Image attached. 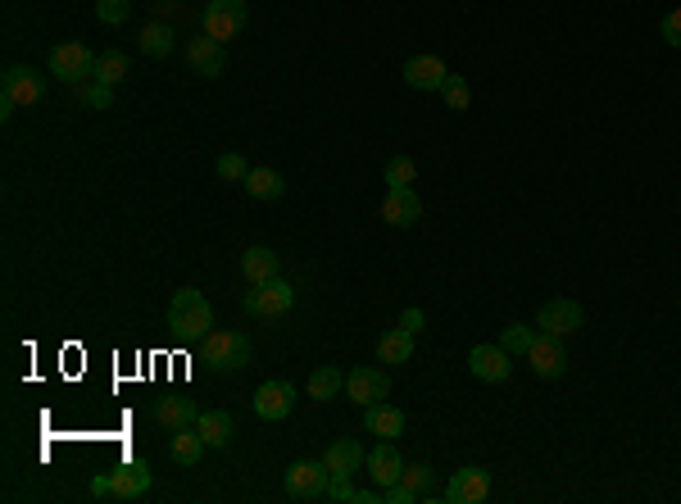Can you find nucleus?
<instances>
[{"instance_id": "5701e85b", "label": "nucleus", "mask_w": 681, "mask_h": 504, "mask_svg": "<svg viewBox=\"0 0 681 504\" xmlns=\"http://www.w3.org/2000/svg\"><path fill=\"white\" fill-rule=\"evenodd\" d=\"M241 273H246L250 287H259V282H268V277H282V259H277L268 246H250L246 255H241Z\"/></svg>"}, {"instance_id": "a878e982", "label": "nucleus", "mask_w": 681, "mask_h": 504, "mask_svg": "<svg viewBox=\"0 0 681 504\" xmlns=\"http://www.w3.org/2000/svg\"><path fill=\"white\" fill-rule=\"evenodd\" d=\"M409 355H414V336H409L405 327H395V332H386L382 341H377V359H382V364H405Z\"/></svg>"}, {"instance_id": "58836bf2", "label": "nucleus", "mask_w": 681, "mask_h": 504, "mask_svg": "<svg viewBox=\"0 0 681 504\" xmlns=\"http://www.w3.org/2000/svg\"><path fill=\"white\" fill-rule=\"evenodd\" d=\"M91 491H96V495H109V473L96 477V482H91Z\"/></svg>"}, {"instance_id": "4468645a", "label": "nucleus", "mask_w": 681, "mask_h": 504, "mask_svg": "<svg viewBox=\"0 0 681 504\" xmlns=\"http://www.w3.org/2000/svg\"><path fill=\"white\" fill-rule=\"evenodd\" d=\"M291 409H296V391H291L287 382H264L255 391V414L264 418V423H282Z\"/></svg>"}, {"instance_id": "cd10ccee", "label": "nucleus", "mask_w": 681, "mask_h": 504, "mask_svg": "<svg viewBox=\"0 0 681 504\" xmlns=\"http://www.w3.org/2000/svg\"><path fill=\"white\" fill-rule=\"evenodd\" d=\"M336 391H346V373H341V368H318V373L309 377V396L314 400H332Z\"/></svg>"}, {"instance_id": "393cba45", "label": "nucleus", "mask_w": 681, "mask_h": 504, "mask_svg": "<svg viewBox=\"0 0 681 504\" xmlns=\"http://www.w3.org/2000/svg\"><path fill=\"white\" fill-rule=\"evenodd\" d=\"M246 196L282 200V196H287V182H282V173H277V168H250V173H246Z\"/></svg>"}, {"instance_id": "1a4fd4ad", "label": "nucleus", "mask_w": 681, "mask_h": 504, "mask_svg": "<svg viewBox=\"0 0 681 504\" xmlns=\"http://www.w3.org/2000/svg\"><path fill=\"white\" fill-rule=\"evenodd\" d=\"M486 495H491V473L477 464L459 468V473L450 477V486H445V500L450 504H482Z\"/></svg>"}, {"instance_id": "dca6fc26", "label": "nucleus", "mask_w": 681, "mask_h": 504, "mask_svg": "<svg viewBox=\"0 0 681 504\" xmlns=\"http://www.w3.org/2000/svg\"><path fill=\"white\" fill-rule=\"evenodd\" d=\"M368 477H373L377 486H395L400 482V473H405V459H400V450H395V441H377L373 450H368Z\"/></svg>"}, {"instance_id": "e433bc0d", "label": "nucleus", "mask_w": 681, "mask_h": 504, "mask_svg": "<svg viewBox=\"0 0 681 504\" xmlns=\"http://www.w3.org/2000/svg\"><path fill=\"white\" fill-rule=\"evenodd\" d=\"M327 500H359V491L350 486V477H332V486H327Z\"/></svg>"}, {"instance_id": "423d86ee", "label": "nucleus", "mask_w": 681, "mask_h": 504, "mask_svg": "<svg viewBox=\"0 0 681 504\" xmlns=\"http://www.w3.org/2000/svg\"><path fill=\"white\" fill-rule=\"evenodd\" d=\"M291 305H296V291H291L282 277H268V282L246 291V314H255V318H282Z\"/></svg>"}, {"instance_id": "7c9ffc66", "label": "nucleus", "mask_w": 681, "mask_h": 504, "mask_svg": "<svg viewBox=\"0 0 681 504\" xmlns=\"http://www.w3.org/2000/svg\"><path fill=\"white\" fill-rule=\"evenodd\" d=\"M78 105H87V109H109V105H114V87H109V82H100V78L82 82V87H78Z\"/></svg>"}, {"instance_id": "f3484780", "label": "nucleus", "mask_w": 681, "mask_h": 504, "mask_svg": "<svg viewBox=\"0 0 681 504\" xmlns=\"http://www.w3.org/2000/svg\"><path fill=\"white\" fill-rule=\"evenodd\" d=\"M536 327L550 336H573L577 327H582V305H577V300H550V305L541 309V318H536Z\"/></svg>"}, {"instance_id": "2f4dec72", "label": "nucleus", "mask_w": 681, "mask_h": 504, "mask_svg": "<svg viewBox=\"0 0 681 504\" xmlns=\"http://www.w3.org/2000/svg\"><path fill=\"white\" fill-rule=\"evenodd\" d=\"M532 341H536V327H527V323H509L504 327V336H500V346L509 350V355H527Z\"/></svg>"}, {"instance_id": "7ed1b4c3", "label": "nucleus", "mask_w": 681, "mask_h": 504, "mask_svg": "<svg viewBox=\"0 0 681 504\" xmlns=\"http://www.w3.org/2000/svg\"><path fill=\"white\" fill-rule=\"evenodd\" d=\"M96 55H91V46H82V41H64V46L50 50V73L60 82H69V87H82V82L96 78Z\"/></svg>"}, {"instance_id": "2eb2a0df", "label": "nucleus", "mask_w": 681, "mask_h": 504, "mask_svg": "<svg viewBox=\"0 0 681 504\" xmlns=\"http://www.w3.org/2000/svg\"><path fill=\"white\" fill-rule=\"evenodd\" d=\"M146 491H150V468L141 464V459H132V464L109 473V500H141Z\"/></svg>"}, {"instance_id": "c756f323", "label": "nucleus", "mask_w": 681, "mask_h": 504, "mask_svg": "<svg viewBox=\"0 0 681 504\" xmlns=\"http://www.w3.org/2000/svg\"><path fill=\"white\" fill-rule=\"evenodd\" d=\"M418 164L409 155H391L386 159V187H414Z\"/></svg>"}, {"instance_id": "9b49d317", "label": "nucleus", "mask_w": 681, "mask_h": 504, "mask_svg": "<svg viewBox=\"0 0 681 504\" xmlns=\"http://www.w3.org/2000/svg\"><path fill=\"white\" fill-rule=\"evenodd\" d=\"M509 350L504 346H473L468 350V368H473L477 382H509V373H514V364H509Z\"/></svg>"}, {"instance_id": "bb28decb", "label": "nucleus", "mask_w": 681, "mask_h": 504, "mask_svg": "<svg viewBox=\"0 0 681 504\" xmlns=\"http://www.w3.org/2000/svg\"><path fill=\"white\" fill-rule=\"evenodd\" d=\"M141 55H150V60H164V55H173V28L168 23H150L146 32L137 37Z\"/></svg>"}, {"instance_id": "ddd939ff", "label": "nucleus", "mask_w": 681, "mask_h": 504, "mask_svg": "<svg viewBox=\"0 0 681 504\" xmlns=\"http://www.w3.org/2000/svg\"><path fill=\"white\" fill-rule=\"evenodd\" d=\"M323 464H327V473H332V477H355L359 468L368 464V450L355 441V436H341V441L327 445Z\"/></svg>"}, {"instance_id": "c85d7f7f", "label": "nucleus", "mask_w": 681, "mask_h": 504, "mask_svg": "<svg viewBox=\"0 0 681 504\" xmlns=\"http://www.w3.org/2000/svg\"><path fill=\"white\" fill-rule=\"evenodd\" d=\"M96 78L109 82V87H119V82L128 78V55H123V50H105L96 64Z\"/></svg>"}, {"instance_id": "6e6552de", "label": "nucleus", "mask_w": 681, "mask_h": 504, "mask_svg": "<svg viewBox=\"0 0 681 504\" xmlns=\"http://www.w3.org/2000/svg\"><path fill=\"white\" fill-rule=\"evenodd\" d=\"M527 364H532V373L545 377V382L563 377V373H568V346H563V336L541 332L532 341V350H527Z\"/></svg>"}, {"instance_id": "39448f33", "label": "nucleus", "mask_w": 681, "mask_h": 504, "mask_svg": "<svg viewBox=\"0 0 681 504\" xmlns=\"http://www.w3.org/2000/svg\"><path fill=\"white\" fill-rule=\"evenodd\" d=\"M282 486H287L291 500H327V486H332V473L327 464H314V459H300L282 473Z\"/></svg>"}, {"instance_id": "c9c22d12", "label": "nucleus", "mask_w": 681, "mask_h": 504, "mask_svg": "<svg viewBox=\"0 0 681 504\" xmlns=\"http://www.w3.org/2000/svg\"><path fill=\"white\" fill-rule=\"evenodd\" d=\"M659 32H663V41H668V46H677V50H681V10H672V14H663V23H659Z\"/></svg>"}, {"instance_id": "6ab92c4d", "label": "nucleus", "mask_w": 681, "mask_h": 504, "mask_svg": "<svg viewBox=\"0 0 681 504\" xmlns=\"http://www.w3.org/2000/svg\"><path fill=\"white\" fill-rule=\"evenodd\" d=\"M364 432L377 436V441H395V436L405 432V414H400L391 400H382V405H368V409H364Z\"/></svg>"}, {"instance_id": "0eeeda50", "label": "nucleus", "mask_w": 681, "mask_h": 504, "mask_svg": "<svg viewBox=\"0 0 681 504\" xmlns=\"http://www.w3.org/2000/svg\"><path fill=\"white\" fill-rule=\"evenodd\" d=\"M205 32L214 41H232L246 32V0H209L205 5Z\"/></svg>"}, {"instance_id": "f8f14e48", "label": "nucleus", "mask_w": 681, "mask_h": 504, "mask_svg": "<svg viewBox=\"0 0 681 504\" xmlns=\"http://www.w3.org/2000/svg\"><path fill=\"white\" fill-rule=\"evenodd\" d=\"M382 218L391 228H414L418 218H423V200H418L414 187H391L382 200Z\"/></svg>"}, {"instance_id": "aec40b11", "label": "nucleus", "mask_w": 681, "mask_h": 504, "mask_svg": "<svg viewBox=\"0 0 681 504\" xmlns=\"http://www.w3.org/2000/svg\"><path fill=\"white\" fill-rule=\"evenodd\" d=\"M205 450H209V445H205V436H200L196 423H191V427H178V432L168 436V455H173V464H178V468H196Z\"/></svg>"}, {"instance_id": "f704fd0d", "label": "nucleus", "mask_w": 681, "mask_h": 504, "mask_svg": "<svg viewBox=\"0 0 681 504\" xmlns=\"http://www.w3.org/2000/svg\"><path fill=\"white\" fill-rule=\"evenodd\" d=\"M246 173L250 168H246V159L241 155H218V178L223 182H246Z\"/></svg>"}, {"instance_id": "72a5a7b5", "label": "nucleus", "mask_w": 681, "mask_h": 504, "mask_svg": "<svg viewBox=\"0 0 681 504\" xmlns=\"http://www.w3.org/2000/svg\"><path fill=\"white\" fill-rule=\"evenodd\" d=\"M441 96H445V109H468L473 91H468V82L459 78V73H450V78H445V87H441Z\"/></svg>"}, {"instance_id": "f257e3e1", "label": "nucleus", "mask_w": 681, "mask_h": 504, "mask_svg": "<svg viewBox=\"0 0 681 504\" xmlns=\"http://www.w3.org/2000/svg\"><path fill=\"white\" fill-rule=\"evenodd\" d=\"M168 327L178 341H205L209 327H214V309L196 287H182L173 296V309H168Z\"/></svg>"}, {"instance_id": "9d476101", "label": "nucleus", "mask_w": 681, "mask_h": 504, "mask_svg": "<svg viewBox=\"0 0 681 504\" xmlns=\"http://www.w3.org/2000/svg\"><path fill=\"white\" fill-rule=\"evenodd\" d=\"M346 396L355 400V405H382L386 396H391V377L382 373V368H355V373L346 377Z\"/></svg>"}, {"instance_id": "4c0bfd02", "label": "nucleus", "mask_w": 681, "mask_h": 504, "mask_svg": "<svg viewBox=\"0 0 681 504\" xmlns=\"http://www.w3.org/2000/svg\"><path fill=\"white\" fill-rule=\"evenodd\" d=\"M423 323H427V318H423V309H405V314H400V327H405L409 336H418V332H423Z\"/></svg>"}, {"instance_id": "a211bd4d", "label": "nucleus", "mask_w": 681, "mask_h": 504, "mask_svg": "<svg viewBox=\"0 0 681 504\" xmlns=\"http://www.w3.org/2000/svg\"><path fill=\"white\" fill-rule=\"evenodd\" d=\"M445 78H450V69H445L441 55H414V60L405 64V82L414 91H441Z\"/></svg>"}, {"instance_id": "473e14b6", "label": "nucleus", "mask_w": 681, "mask_h": 504, "mask_svg": "<svg viewBox=\"0 0 681 504\" xmlns=\"http://www.w3.org/2000/svg\"><path fill=\"white\" fill-rule=\"evenodd\" d=\"M128 14H132V0H96V19L109 23V28L128 23Z\"/></svg>"}, {"instance_id": "b1692460", "label": "nucleus", "mask_w": 681, "mask_h": 504, "mask_svg": "<svg viewBox=\"0 0 681 504\" xmlns=\"http://www.w3.org/2000/svg\"><path fill=\"white\" fill-rule=\"evenodd\" d=\"M196 427H200V436H205L209 450H223V445H232V436H237V423H232V414H223V409L200 414Z\"/></svg>"}, {"instance_id": "4be33fe9", "label": "nucleus", "mask_w": 681, "mask_h": 504, "mask_svg": "<svg viewBox=\"0 0 681 504\" xmlns=\"http://www.w3.org/2000/svg\"><path fill=\"white\" fill-rule=\"evenodd\" d=\"M196 418H200V409H196V400H187V396H164V400H155V423L168 427V432L191 427Z\"/></svg>"}, {"instance_id": "f03ea898", "label": "nucleus", "mask_w": 681, "mask_h": 504, "mask_svg": "<svg viewBox=\"0 0 681 504\" xmlns=\"http://www.w3.org/2000/svg\"><path fill=\"white\" fill-rule=\"evenodd\" d=\"M205 364L214 368V373H237V368L250 364V336L246 332H232V327H218V332H209L205 341Z\"/></svg>"}, {"instance_id": "20e7f679", "label": "nucleus", "mask_w": 681, "mask_h": 504, "mask_svg": "<svg viewBox=\"0 0 681 504\" xmlns=\"http://www.w3.org/2000/svg\"><path fill=\"white\" fill-rule=\"evenodd\" d=\"M46 96V73L28 69V64H10L5 69V82H0V100L14 109H32Z\"/></svg>"}, {"instance_id": "412c9836", "label": "nucleus", "mask_w": 681, "mask_h": 504, "mask_svg": "<svg viewBox=\"0 0 681 504\" xmlns=\"http://www.w3.org/2000/svg\"><path fill=\"white\" fill-rule=\"evenodd\" d=\"M187 64L196 73H205V78H218L223 73V41H214L205 32V37H191L187 41Z\"/></svg>"}]
</instances>
